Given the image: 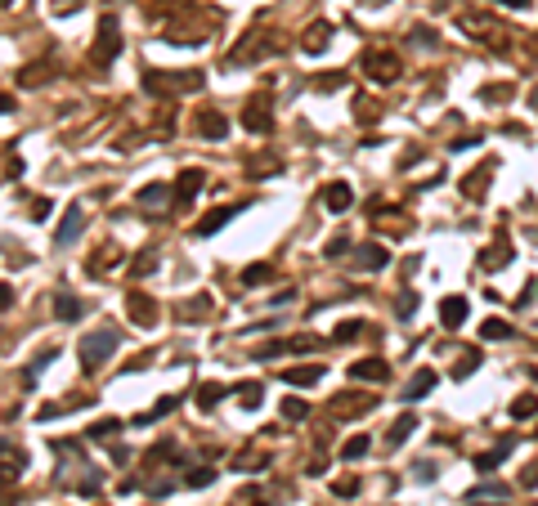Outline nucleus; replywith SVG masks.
<instances>
[{
  "mask_svg": "<svg viewBox=\"0 0 538 506\" xmlns=\"http://www.w3.org/2000/svg\"><path fill=\"white\" fill-rule=\"evenodd\" d=\"M251 506H269V502H251Z\"/></svg>",
  "mask_w": 538,
  "mask_h": 506,
  "instance_id": "obj_57",
  "label": "nucleus"
},
{
  "mask_svg": "<svg viewBox=\"0 0 538 506\" xmlns=\"http://www.w3.org/2000/svg\"><path fill=\"white\" fill-rule=\"evenodd\" d=\"M516 422H530V417H538V394H520V399H511V408H507Z\"/></svg>",
  "mask_w": 538,
  "mask_h": 506,
  "instance_id": "obj_26",
  "label": "nucleus"
},
{
  "mask_svg": "<svg viewBox=\"0 0 538 506\" xmlns=\"http://www.w3.org/2000/svg\"><path fill=\"white\" fill-rule=\"evenodd\" d=\"M153 269H157V260H153V251H144L139 260L130 265V274H134V278H144V274H153Z\"/></svg>",
  "mask_w": 538,
  "mask_h": 506,
  "instance_id": "obj_42",
  "label": "nucleus"
},
{
  "mask_svg": "<svg viewBox=\"0 0 538 506\" xmlns=\"http://www.w3.org/2000/svg\"><path fill=\"white\" fill-rule=\"evenodd\" d=\"M121 345V331L113 327H99V331H90V336L81 341V367L85 372H99V367L113 359V350Z\"/></svg>",
  "mask_w": 538,
  "mask_h": 506,
  "instance_id": "obj_1",
  "label": "nucleus"
},
{
  "mask_svg": "<svg viewBox=\"0 0 538 506\" xmlns=\"http://www.w3.org/2000/svg\"><path fill=\"white\" fill-rule=\"evenodd\" d=\"M113 265H117V251H113V246H104L99 260H85V269H90V274H108Z\"/></svg>",
  "mask_w": 538,
  "mask_h": 506,
  "instance_id": "obj_34",
  "label": "nucleus"
},
{
  "mask_svg": "<svg viewBox=\"0 0 538 506\" xmlns=\"http://www.w3.org/2000/svg\"><path fill=\"white\" fill-rule=\"evenodd\" d=\"M170 202V184H149L139 189V206H166Z\"/></svg>",
  "mask_w": 538,
  "mask_h": 506,
  "instance_id": "obj_27",
  "label": "nucleus"
},
{
  "mask_svg": "<svg viewBox=\"0 0 538 506\" xmlns=\"http://www.w3.org/2000/svg\"><path fill=\"white\" fill-rule=\"evenodd\" d=\"M274 49H278V45H274V41H265L261 32H247L234 49H229V58H225V63H229V68H242V63H256V58L274 54Z\"/></svg>",
  "mask_w": 538,
  "mask_h": 506,
  "instance_id": "obj_5",
  "label": "nucleus"
},
{
  "mask_svg": "<svg viewBox=\"0 0 538 506\" xmlns=\"http://www.w3.org/2000/svg\"><path fill=\"white\" fill-rule=\"evenodd\" d=\"M50 72H54V63H27L18 72V85L23 90H41V85L50 81Z\"/></svg>",
  "mask_w": 538,
  "mask_h": 506,
  "instance_id": "obj_20",
  "label": "nucleus"
},
{
  "mask_svg": "<svg viewBox=\"0 0 538 506\" xmlns=\"http://www.w3.org/2000/svg\"><path fill=\"white\" fill-rule=\"evenodd\" d=\"M327 41H332V23H314V27L301 36V49L305 54H323Z\"/></svg>",
  "mask_w": 538,
  "mask_h": 506,
  "instance_id": "obj_15",
  "label": "nucleus"
},
{
  "mask_svg": "<svg viewBox=\"0 0 538 506\" xmlns=\"http://www.w3.org/2000/svg\"><path fill=\"white\" fill-rule=\"evenodd\" d=\"M220 399H225V386H211V381H206V386H198V403H202V408H215Z\"/></svg>",
  "mask_w": 538,
  "mask_h": 506,
  "instance_id": "obj_35",
  "label": "nucleus"
},
{
  "mask_svg": "<svg viewBox=\"0 0 538 506\" xmlns=\"http://www.w3.org/2000/svg\"><path fill=\"white\" fill-rule=\"evenodd\" d=\"M278 354H287V341H269L261 354H256V359H278Z\"/></svg>",
  "mask_w": 538,
  "mask_h": 506,
  "instance_id": "obj_48",
  "label": "nucleus"
},
{
  "mask_svg": "<svg viewBox=\"0 0 538 506\" xmlns=\"http://www.w3.org/2000/svg\"><path fill=\"white\" fill-rule=\"evenodd\" d=\"M368 408H373V399H368V394H359V390L337 394V412L341 417H359V412H368Z\"/></svg>",
  "mask_w": 538,
  "mask_h": 506,
  "instance_id": "obj_21",
  "label": "nucleus"
},
{
  "mask_svg": "<svg viewBox=\"0 0 538 506\" xmlns=\"http://www.w3.org/2000/svg\"><path fill=\"white\" fill-rule=\"evenodd\" d=\"M475 363H480V354L467 350V354H462V363L453 367V377H471V372H475Z\"/></svg>",
  "mask_w": 538,
  "mask_h": 506,
  "instance_id": "obj_43",
  "label": "nucleus"
},
{
  "mask_svg": "<svg viewBox=\"0 0 538 506\" xmlns=\"http://www.w3.org/2000/svg\"><path fill=\"white\" fill-rule=\"evenodd\" d=\"M117 430H121V422H117V417H104V422H94L90 430H85V435H90V439H113Z\"/></svg>",
  "mask_w": 538,
  "mask_h": 506,
  "instance_id": "obj_33",
  "label": "nucleus"
},
{
  "mask_svg": "<svg viewBox=\"0 0 538 506\" xmlns=\"http://www.w3.org/2000/svg\"><path fill=\"white\" fill-rule=\"evenodd\" d=\"M494 5H507V9H530V0H494Z\"/></svg>",
  "mask_w": 538,
  "mask_h": 506,
  "instance_id": "obj_52",
  "label": "nucleus"
},
{
  "mask_svg": "<svg viewBox=\"0 0 538 506\" xmlns=\"http://www.w3.org/2000/svg\"><path fill=\"white\" fill-rule=\"evenodd\" d=\"M0 113H14V99L9 94H0Z\"/></svg>",
  "mask_w": 538,
  "mask_h": 506,
  "instance_id": "obj_54",
  "label": "nucleus"
},
{
  "mask_svg": "<svg viewBox=\"0 0 538 506\" xmlns=\"http://www.w3.org/2000/svg\"><path fill=\"white\" fill-rule=\"evenodd\" d=\"M193 130H198L202 139H225V134H229V117L215 113V108H206V113L193 117Z\"/></svg>",
  "mask_w": 538,
  "mask_h": 506,
  "instance_id": "obj_10",
  "label": "nucleus"
},
{
  "mask_svg": "<svg viewBox=\"0 0 538 506\" xmlns=\"http://www.w3.org/2000/svg\"><path fill=\"white\" fill-rule=\"evenodd\" d=\"M269 466V453L265 448H242L234 457V471H265Z\"/></svg>",
  "mask_w": 538,
  "mask_h": 506,
  "instance_id": "obj_23",
  "label": "nucleus"
},
{
  "mask_svg": "<svg viewBox=\"0 0 538 506\" xmlns=\"http://www.w3.org/2000/svg\"><path fill=\"white\" fill-rule=\"evenodd\" d=\"M202 184H206L202 170H193V166H189V170H180V179H175V197H180V202H189V197L198 193Z\"/></svg>",
  "mask_w": 538,
  "mask_h": 506,
  "instance_id": "obj_22",
  "label": "nucleus"
},
{
  "mask_svg": "<svg viewBox=\"0 0 538 506\" xmlns=\"http://www.w3.org/2000/svg\"><path fill=\"white\" fill-rule=\"evenodd\" d=\"M346 251H350V238H346V233L327 242V260H341V255H346Z\"/></svg>",
  "mask_w": 538,
  "mask_h": 506,
  "instance_id": "obj_45",
  "label": "nucleus"
},
{
  "mask_svg": "<svg viewBox=\"0 0 538 506\" xmlns=\"http://www.w3.org/2000/svg\"><path fill=\"white\" fill-rule=\"evenodd\" d=\"M269 278H274L269 265H247L242 269V287H261V282H269Z\"/></svg>",
  "mask_w": 538,
  "mask_h": 506,
  "instance_id": "obj_32",
  "label": "nucleus"
},
{
  "mask_svg": "<svg viewBox=\"0 0 538 506\" xmlns=\"http://www.w3.org/2000/svg\"><path fill=\"white\" fill-rule=\"evenodd\" d=\"M234 394H238L242 408H256V403H261V394H265V386H261V381H242V386H234Z\"/></svg>",
  "mask_w": 538,
  "mask_h": 506,
  "instance_id": "obj_29",
  "label": "nucleus"
},
{
  "mask_svg": "<svg viewBox=\"0 0 538 506\" xmlns=\"http://www.w3.org/2000/svg\"><path fill=\"white\" fill-rule=\"evenodd\" d=\"M126 314L134 327H153L157 323V301L149 291H126Z\"/></svg>",
  "mask_w": 538,
  "mask_h": 506,
  "instance_id": "obj_7",
  "label": "nucleus"
},
{
  "mask_svg": "<svg viewBox=\"0 0 538 506\" xmlns=\"http://www.w3.org/2000/svg\"><path fill=\"white\" fill-rule=\"evenodd\" d=\"M395 310H399V318H408L413 310H418V291H404L399 301H395Z\"/></svg>",
  "mask_w": 538,
  "mask_h": 506,
  "instance_id": "obj_44",
  "label": "nucleus"
},
{
  "mask_svg": "<svg viewBox=\"0 0 538 506\" xmlns=\"http://www.w3.org/2000/svg\"><path fill=\"white\" fill-rule=\"evenodd\" d=\"M58 9H63V14H72V9H77V0H58Z\"/></svg>",
  "mask_w": 538,
  "mask_h": 506,
  "instance_id": "obj_55",
  "label": "nucleus"
},
{
  "mask_svg": "<svg viewBox=\"0 0 538 506\" xmlns=\"http://www.w3.org/2000/svg\"><path fill=\"white\" fill-rule=\"evenodd\" d=\"M81 229H85V211H81V202H72L63 220H58V229H54V246H72L81 238Z\"/></svg>",
  "mask_w": 538,
  "mask_h": 506,
  "instance_id": "obj_8",
  "label": "nucleus"
},
{
  "mask_svg": "<svg viewBox=\"0 0 538 506\" xmlns=\"http://www.w3.org/2000/svg\"><path fill=\"white\" fill-rule=\"evenodd\" d=\"M45 215H50V202H45V197H36V202H32V220H45Z\"/></svg>",
  "mask_w": 538,
  "mask_h": 506,
  "instance_id": "obj_50",
  "label": "nucleus"
},
{
  "mask_svg": "<svg viewBox=\"0 0 538 506\" xmlns=\"http://www.w3.org/2000/svg\"><path fill=\"white\" fill-rule=\"evenodd\" d=\"M18 475H23V457H18V462H5V466H0V493H5L9 484H18Z\"/></svg>",
  "mask_w": 538,
  "mask_h": 506,
  "instance_id": "obj_38",
  "label": "nucleus"
},
{
  "mask_svg": "<svg viewBox=\"0 0 538 506\" xmlns=\"http://www.w3.org/2000/svg\"><path fill=\"white\" fill-rule=\"evenodd\" d=\"M81 314H85V305H81L72 291H58V296H54V318H58V323H77Z\"/></svg>",
  "mask_w": 538,
  "mask_h": 506,
  "instance_id": "obj_17",
  "label": "nucleus"
},
{
  "mask_svg": "<svg viewBox=\"0 0 538 506\" xmlns=\"http://www.w3.org/2000/svg\"><path fill=\"white\" fill-rule=\"evenodd\" d=\"M9 305H14V287H5V282H0V314H5Z\"/></svg>",
  "mask_w": 538,
  "mask_h": 506,
  "instance_id": "obj_51",
  "label": "nucleus"
},
{
  "mask_svg": "<svg viewBox=\"0 0 538 506\" xmlns=\"http://www.w3.org/2000/svg\"><path fill=\"white\" fill-rule=\"evenodd\" d=\"M368 448H373V439H368V435H354V439L341 443V457H346V462H359Z\"/></svg>",
  "mask_w": 538,
  "mask_h": 506,
  "instance_id": "obj_30",
  "label": "nucleus"
},
{
  "mask_svg": "<svg viewBox=\"0 0 538 506\" xmlns=\"http://www.w3.org/2000/svg\"><path fill=\"white\" fill-rule=\"evenodd\" d=\"M525 484H538V462L530 466V471H525Z\"/></svg>",
  "mask_w": 538,
  "mask_h": 506,
  "instance_id": "obj_53",
  "label": "nucleus"
},
{
  "mask_svg": "<svg viewBox=\"0 0 538 506\" xmlns=\"http://www.w3.org/2000/svg\"><path fill=\"white\" fill-rule=\"evenodd\" d=\"M439 323H444V327H462V323H467V301H462V296H444V305H439Z\"/></svg>",
  "mask_w": 538,
  "mask_h": 506,
  "instance_id": "obj_18",
  "label": "nucleus"
},
{
  "mask_svg": "<svg viewBox=\"0 0 538 506\" xmlns=\"http://www.w3.org/2000/svg\"><path fill=\"white\" fill-rule=\"evenodd\" d=\"M363 72H368L373 85H390V81L404 77V63H399V54H390V49H368V54H363Z\"/></svg>",
  "mask_w": 538,
  "mask_h": 506,
  "instance_id": "obj_4",
  "label": "nucleus"
},
{
  "mask_svg": "<svg viewBox=\"0 0 538 506\" xmlns=\"http://www.w3.org/2000/svg\"><path fill=\"white\" fill-rule=\"evenodd\" d=\"M332 493H337V498H354V493H359V479H337Z\"/></svg>",
  "mask_w": 538,
  "mask_h": 506,
  "instance_id": "obj_47",
  "label": "nucleus"
},
{
  "mask_svg": "<svg viewBox=\"0 0 538 506\" xmlns=\"http://www.w3.org/2000/svg\"><path fill=\"white\" fill-rule=\"evenodd\" d=\"M507 260H511V242H507V233H498L494 246H489V251L480 255V269H489V274H494V269H503Z\"/></svg>",
  "mask_w": 538,
  "mask_h": 506,
  "instance_id": "obj_14",
  "label": "nucleus"
},
{
  "mask_svg": "<svg viewBox=\"0 0 538 506\" xmlns=\"http://www.w3.org/2000/svg\"><path fill=\"white\" fill-rule=\"evenodd\" d=\"M489 170H494V166H480V170H471V175L462 179V193H467V197H480V193L489 189Z\"/></svg>",
  "mask_w": 538,
  "mask_h": 506,
  "instance_id": "obj_28",
  "label": "nucleus"
},
{
  "mask_svg": "<svg viewBox=\"0 0 538 506\" xmlns=\"http://www.w3.org/2000/svg\"><path fill=\"white\" fill-rule=\"evenodd\" d=\"M121 54V23L113 18V14H104L99 18V36H94V49H90V58L99 68H108L113 63V58Z\"/></svg>",
  "mask_w": 538,
  "mask_h": 506,
  "instance_id": "obj_3",
  "label": "nucleus"
},
{
  "mask_svg": "<svg viewBox=\"0 0 538 506\" xmlns=\"http://www.w3.org/2000/svg\"><path fill=\"white\" fill-rule=\"evenodd\" d=\"M184 484L189 488H206V484H215V471H211V466H198V471L184 475Z\"/></svg>",
  "mask_w": 538,
  "mask_h": 506,
  "instance_id": "obj_36",
  "label": "nucleus"
},
{
  "mask_svg": "<svg viewBox=\"0 0 538 506\" xmlns=\"http://www.w3.org/2000/svg\"><path fill=\"white\" fill-rule=\"evenodd\" d=\"M413 430H418V417H413V412H404V417H399V422H395V426H390V435H386V443H390V448H399V443H404V439H408V435H413Z\"/></svg>",
  "mask_w": 538,
  "mask_h": 506,
  "instance_id": "obj_25",
  "label": "nucleus"
},
{
  "mask_svg": "<svg viewBox=\"0 0 538 506\" xmlns=\"http://www.w3.org/2000/svg\"><path fill=\"white\" fill-rule=\"evenodd\" d=\"M363 327H368V323H359V318H350V323H341V327L332 331V341H354V336H363Z\"/></svg>",
  "mask_w": 538,
  "mask_h": 506,
  "instance_id": "obj_40",
  "label": "nucleus"
},
{
  "mask_svg": "<svg viewBox=\"0 0 538 506\" xmlns=\"http://www.w3.org/2000/svg\"><path fill=\"white\" fill-rule=\"evenodd\" d=\"M480 336H484V341H507V336H511V323H507V318H484Z\"/></svg>",
  "mask_w": 538,
  "mask_h": 506,
  "instance_id": "obj_31",
  "label": "nucleus"
},
{
  "mask_svg": "<svg viewBox=\"0 0 538 506\" xmlns=\"http://www.w3.org/2000/svg\"><path fill=\"white\" fill-rule=\"evenodd\" d=\"M166 412H175V394L157 399V408H153V412H144V417H139V426H149V422H157V417H166Z\"/></svg>",
  "mask_w": 538,
  "mask_h": 506,
  "instance_id": "obj_37",
  "label": "nucleus"
},
{
  "mask_svg": "<svg viewBox=\"0 0 538 506\" xmlns=\"http://www.w3.org/2000/svg\"><path fill=\"white\" fill-rule=\"evenodd\" d=\"M238 211H242V206H215L211 215H202L198 224H193V233H198V238H211V233H215V229H225Z\"/></svg>",
  "mask_w": 538,
  "mask_h": 506,
  "instance_id": "obj_13",
  "label": "nucleus"
},
{
  "mask_svg": "<svg viewBox=\"0 0 538 506\" xmlns=\"http://www.w3.org/2000/svg\"><path fill=\"white\" fill-rule=\"evenodd\" d=\"M283 381H287V386H319V381H323V367H319V363H314V367H287Z\"/></svg>",
  "mask_w": 538,
  "mask_h": 506,
  "instance_id": "obj_24",
  "label": "nucleus"
},
{
  "mask_svg": "<svg viewBox=\"0 0 538 506\" xmlns=\"http://www.w3.org/2000/svg\"><path fill=\"white\" fill-rule=\"evenodd\" d=\"M350 202H354L350 184H327V189H323V206H327V211H332V215L350 211Z\"/></svg>",
  "mask_w": 538,
  "mask_h": 506,
  "instance_id": "obj_16",
  "label": "nucleus"
},
{
  "mask_svg": "<svg viewBox=\"0 0 538 506\" xmlns=\"http://www.w3.org/2000/svg\"><path fill=\"white\" fill-rule=\"evenodd\" d=\"M507 453H511V439H503V443H498V448H494V453H489V457H480V462H475V466H480V471H494V466H498V462H503V457H507Z\"/></svg>",
  "mask_w": 538,
  "mask_h": 506,
  "instance_id": "obj_39",
  "label": "nucleus"
},
{
  "mask_svg": "<svg viewBox=\"0 0 538 506\" xmlns=\"http://www.w3.org/2000/svg\"><path fill=\"white\" fill-rule=\"evenodd\" d=\"M202 72H144V90L149 94H180V90H198Z\"/></svg>",
  "mask_w": 538,
  "mask_h": 506,
  "instance_id": "obj_2",
  "label": "nucleus"
},
{
  "mask_svg": "<svg viewBox=\"0 0 538 506\" xmlns=\"http://www.w3.org/2000/svg\"><path fill=\"white\" fill-rule=\"evenodd\" d=\"M507 94H511V85H484V90H480L484 103H498V99H507Z\"/></svg>",
  "mask_w": 538,
  "mask_h": 506,
  "instance_id": "obj_46",
  "label": "nucleus"
},
{
  "mask_svg": "<svg viewBox=\"0 0 538 506\" xmlns=\"http://www.w3.org/2000/svg\"><path fill=\"white\" fill-rule=\"evenodd\" d=\"M458 27H462V32H471L475 41H484V36H489V45H494V49H507V36L498 32L484 14H458Z\"/></svg>",
  "mask_w": 538,
  "mask_h": 506,
  "instance_id": "obj_6",
  "label": "nucleus"
},
{
  "mask_svg": "<svg viewBox=\"0 0 538 506\" xmlns=\"http://www.w3.org/2000/svg\"><path fill=\"white\" fill-rule=\"evenodd\" d=\"M390 265V251L382 242H363L359 251H354V269H363V274H377V269Z\"/></svg>",
  "mask_w": 538,
  "mask_h": 506,
  "instance_id": "obj_9",
  "label": "nucleus"
},
{
  "mask_svg": "<svg viewBox=\"0 0 538 506\" xmlns=\"http://www.w3.org/2000/svg\"><path fill=\"white\" fill-rule=\"evenodd\" d=\"M305 412H310V408H305L301 399H283V417H287V422H305Z\"/></svg>",
  "mask_w": 538,
  "mask_h": 506,
  "instance_id": "obj_41",
  "label": "nucleus"
},
{
  "mask_svg": "<svg viewBox=\"0 0 538 506\" xmlns=\"http://www.w3.org/2000/svg\"><path fill=\"white\" fill-rule=\"evenodd\" d=\"M354 117H359V121H373L377 113H373V103H368V99H354Z\"/></svg>",
  "mask_w": 538,
  "mask_h": 506,
  "instance_id": "obj_49",
  "label": "nucleus"
},
{
  "mask_svg": "<svg viewBox=\"0 0 538 506\" xmlns=\"http://www.w3.org/2000/svg\"><path fill=\"white\" fill-rule=\"evenodd\" d=\"M534 54H538V36H534Z\"/></svg>",
  "mask_w": 538,
  "mask_h": 506,
  "instance_id": "obj_56",
  "label": "nucleus"
},
{
  "mask_svg": "<svg viewBox=\"0 0 538 506\" xmlns=\"http://www.w3.org/2000/svg\"><path fill=\"white\" fill-rule=\"evenodd\" d=\"M350 377L354 381H373V386H386V381H390V363H382V359H359V363H350Z\"/></svg>",
  "mask_w": 538,
  "mask_h": 506,
  "instance_id": "obj_12",
  "label": "nucleus"
},
{
  "mask_svg": "<svg viewBox=\"0 0 538 506\" xmlns=\"http://www.w3.org/2000/svg\"><path fill=\"white\" fill-rule=\"evenodd\" d=\"M242 126H247L251 134H265L269 130V99L265 94H256L247 108H242Z\"/></svg>",
  "mask_w": 538,
  "mask_h": 506,
  "instance_id": "obj_11",
  "label": "nucleus"
},
{
  "mask_svg": "<svg viewBox=\"0 0 538 506\" xmlns=\"http://www.w3.org/2000/svg\"><path fill=\"white\" fill-rule=\"evenodd\" d=\"M431 390H435V372H431V367H422V372L408 381V390H404V403H418V399H426Z\"/></svg>",
  "mask_w": 538,
  "mask_h": 506,
  "instance_id": "obj_19",
  "label": "nucleus"
}]
</instances>
